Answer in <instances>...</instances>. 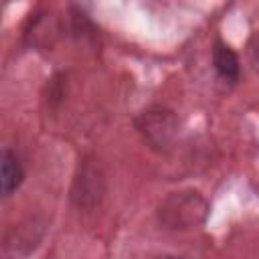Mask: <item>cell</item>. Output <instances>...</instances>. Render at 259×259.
I'll return each instance as SVG.
<instances>
[{
  "label": "cell",
  "mask_w": 259,
  "mask_h": 259,
  "mask_svg": "<svg viewBox=\"0 0 259 259\" xmlns=\"http://www.w3.org/2000/svg\"><path fill=\"white\" fill-rule=\"evenodd\" d=\"M208 200L192 188L168 192L156 206L158 223L170 231H188L200 227L208 217Z\"/></svg>",
  "instance_id": "obj_1"
},
{
  "label": "cell",
  "mask_w": 259,
  "mask_h": 259,
  "mask_svg": "<svg viewBox=\"0 0 259 259\" xmlns=\"http://www.w3.org/2000/svg\"><path fill=\"white\" fill-rule=\"evenodd\" d=\"M136 127L142 134V138L148 142V146L158 152L172 150L178 138V117L174 115L172 109L162 105L146 109L136 119Z\"/></svg>",
  "instance_id": "obj_2"
},
{
  "label": "cell",
  "mask_w": 259,
  "mask_h": 259,
  "mask_svg": "<svg viewBox=\"0 0 259 259\" xmlns=\"http://www.w3.org/2000/svg\"><path fill=\"white\" fill-rule=\"evenodd\" d=\"M95 160H83L73 182L71 198L79 208H91L101 200L103 194V176Z\"/></svg>",
  "instance_id": "obj_3"
},
{
  "label": "cell",
  "mask_w": 259,
  "mask_h": 259,
  "mask_svg": "<svg viewBox=\"0 0 259 259\" xmlns=\"http://www.w3.org/2000/svg\"><path fill=\"white\" fill-rule=\"evenodd\" d=\"M212 65L217 75L227 81V83H235L239 79L241 73V65H239V57L235 55V51L225 45L223 40H217L212 47Z\"/></svg>",
  "instance_id": "obj_4"
},
{
  "label": "cell",
  "mask_w": 259,
  "mask_h": 259,
  "mask_svg": "<svg viewBox=\"0 0 259 259\" xmlns=\"http://www.w3.org/2000/svg\"><path fill=\"white\" fill-rule=\"evenodd\" d=\"M0 176H2V194L10 196L22 182L24 178V170L22 164L18 160V156L10 150L4 148L2 150V158H0Z\"/></svg>",
  "instance_id": "obj_5"
},
{
  "label": "cell",
  "mask_w": 259,
  "mask_h": 259,
  "mask_svg": "<svg viewBox=\"0 0 259 259\" xmlns=\"http://www.w3.org/2000/svg\"><path fill=\"white\" fill-rule=\"evenodd\" d=\"M247 55H249V63L253 67L255 73H259V30L253 32L249 47H247Z\"/></svg>",
  "instance_id": "obj_6"
},
{
  "label": "cell",
  "mask_w": 259,
  "mask_h": 259,
  "mask_svg": "<svg viewBox=\"0 0 259 259\" xmlns=\"http://www.w3.org/2000/svg\"><path fill=\"white\" fill-rule=\"evenodd\" d=\"M156 259H186V257H180V255H160Z\"/></svg>",
  "instance_id": "obj_7"
}]
</instances>
